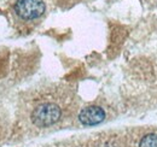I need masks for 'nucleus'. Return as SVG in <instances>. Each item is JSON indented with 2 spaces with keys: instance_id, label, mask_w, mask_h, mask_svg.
Segmentation results:
<instances>
[{
  "instance_id": "f257e3e1",
  "label": "nucleus",
  "mask_w": 157,
  "mask_h": 147,
  "mask_svg": "<svg viewBox=\"0 0 157 147\" xmlns=\"http://www.w3.org/2000/svg\"><path fill=\"white\" fill-rule=\"evenodd\" d=\"M60 117V109L56 104H42L38 106L32 113V121L33 123L40 127H50L55 124Z\"/></svg>"
},
{
  "instance_id": "f03ea898",
  "label": "nucleus",
  "mask_w": 157,
  "mask_h": 147,
  "mask_svg": "<svg viewBox=\"0 0 157 147\" xmlns=\"http://www.w3.org/2000/svg\"><path fill=\"white\" fill-rule=\"evenodd\" d=\"M15 10L22 18L34 19L45 12V4L41 0H18Z\"/></svg>"
},
{
  "instance_id": "7ed1b4c3",
  "label": "nucleus",
  "mask_w": 157,
  "mask_h": 147,
  "mask_svg": "<svg viewBox=\"0 0 157 147\" xmlns=\"http://www.w3.org/2000/svg\"><path fill=\"white\" fill-rule=\"evenodd\" d=\"M105 118V112L98 106H88L80 112L78 119L85 126H96L103 122Z\"/></svg>"
},
{
  "instance_id": "20e7f679",
  "label": "nucleus",
  "mask_w": 157,
  "mask_h": 147,
  "mask_svg": "<svg viewBox=\"0 0 157 147\" xmlns=\"http://www.w3.org/2000/svg\"><path fill=\"white\" fill-rule=\"evenodd\" d=\"M139 147H157V134H149L144 136Z\"/></svg>"
}]
</instances>
